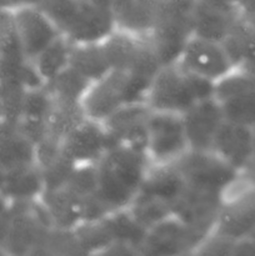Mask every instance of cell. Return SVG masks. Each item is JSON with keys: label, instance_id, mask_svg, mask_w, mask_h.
Wrapping results in <instances>:
<instances>
[{"label": "cell", "instance_id": "obj_28", "mask_svg": "<svg viewBox=\"0 0 255 256\" xmlns=\"http://www.w3.org/2000/svg\"><path fill=\"white\" fill-rule=\"evenodd\" d=\"M70 50L72 42L60 35L32 60L44 84L70 66Z\"/></svg>", "mask_w": 255, "mask_h": 256}, {"label": "cell", "instance_id": "obj_22", "mask_svg": "<svg viewBox=\"0 0 255 256\" xmlns=\"http://www.w3.org/2000/svg\"><path fill=\"white\" fill-rule=\"evenodd\" d=\"M36 164L35 144L18 122H0V170L5 174Z\"/></svg>", "mask_w": 255, "mask_h": 256}, {"label": "cell", "instance_id": "obj_31", "mask_svg": "<svg viewBox=\"0 0 255 256\" xmlns=\"http://www.w3.org/2000/svg\"><path fill=\"white\" fill-rule=\"evenodd\" d=\"M52 109L48 118L46 136L60 142L86 116L82 104L56 102L52 98Z\"/></svg>", "mask_w": 255, "mask_h": 256}, {"label": "cell", "instance_id": "obj_9", "mask_svg": "<svg viewBox=\"0 0 255 256\" xmlns=\"http://www.w3.org/2000/svg\"><path fill=\"white\" fill-rule=\"evenodd\" d=\"M255 228V185L242 174L224 196L212 232L238 242L250 236Z\"/></svg>", "mask_w": 255, "mask_h": 256}, {"label": "cell", "instance_id": "obj_10", "mask_svg": "<svg viewBox=\"0 0 255 256\" xmlns=\"http://www.w3.org/2000/svg\"><path fill=\"white\" fill-rule=\"evenodd\" d=\"M214 99L225 122L252 126L255 124V82L242 69H234L214 84Z\"/></svg>", "mask_w": 255, "mask_h": 256}, {"label": "cell", "instance_id": "obj_16", "mask_svg": "<svg viewBox=\"0 0 255 256\" xmlns=\"http://www.w3.org/2000/svg\"><path fill=\"white\" fill-rule=\"evenodd\" d=\"M242 18L234 0H192V32L199 36L222 42L238 19Z\"/></svg>", "mask_w": 255, "mask_h": 256}, {"label": "cell", "instance_id": "obj_26", "mask_svg": "<svg viewBox=\"0 0 255 256\" xmlns=\"http://www.w3.org/2000/svg\"><path fill=\"white\" fill-rule=\"evenodd\" d=\"M70 68L92 82L112 72L102 42L72 44Z\"/></svg>", "mask_w": 255, "mask_h": 256}, {"label": "cell", "instance_id": "obj_18", "mask_svg": "<svg viewBox=\"0 0 255 256\" xmlns=\"http://www.w3.org/2000/svg\"><path fill=\"white\" fill-rule=\"evenodd\" d=\"M182 116L190 150L212 152L215 136L224 122L222 109L214 96L196 102Z\"/></svg>", "mask_w": 255, "mask_h": 256}, {"label": "cell", "instance_id": "obj_33", "mask_svg": "<svg viewBox=\"0 0 255 256\" xmlns=\"http://www.w3.org/2000/svg\"><path fill=\"white\" fill-rule=\"evenodd\" d=\"M65 186L72 189V192L79 194L84 199L95 195L98 186L96 165L75 168Z\"/></svg>", "mask_w": 255, "mask_h": 256}, {"label": "cell", "instance_id": "obj_19", "mask_svg": "<svg viewBox=\"0 0 255 256\" xmlns=\"http://www.w3.org/2000/svg\"><path fill=\"white\" fill-rule=\"evenodd\" d=\"M222 202L224 199L218 195L186 189L172 205V212L184 224L206 238L214 230Z\"/></svg>", "mask_w": 255, "mask_h": 256}, {"label": "cell", "instance_id": "obj_24", "mask_svg": "<svg viewBox=\"0 0 255 256\" xmlns=\"http://www.w3.org/2000/svg\"><path fill=\"white\" fill-rule=\"evenodd\" d=\"M52 96L45 86L28 90L18 124L36 145L46 136V125L52 109Z\"/></svg>", "mask_w": 255, "mask_h": 256}, {"label": "cell", "instance_id": "obj_32", "mask_svg": "<svg viewBox=\"0 0 255 256\" xmlns=\"http://www.w3.org/2000/svg\"><path fill=\"white\" fill-rule=\"evenodd\" d=\"M128 210L145 230H149L158 222L172 215L170 205L150 199V198L139 196V195L130 204Z\"/></svg>", "mask_w": 255, "mask_h": 256}, {"label": "cell", "instance_id": "obj_37", "mask_svg": "<svg viewBox=\"0 0 255 256\" xmlns=\"http://www.w3.org/2000/svg\"><path fill=\"white\" fill-rule=\"evenodd\" d=\"M5 119V112H4V106H2V99H0V122Z\"/></svg>", "mask_w": 255, "mask_h": 256}, {"label": "cell", "instance_id": "obj_38", "mask_svg": "<svg viewBox=\"0 0 255 256\" xmlns=\"http://www.w3.org/2000/svg\"><path fill=\"white\" fill-rule=\"evenodd\" d=\"M250 239H252V242H255V228H254V230H252V234H250Z\"/></svg>", "mask_w": 255, "mask_h": 256}, {"label": "cell", "instance_id": "obj_13", "mask_svg": "<svg viewBox=\"0 0 255 256\" xmlns=\"http://www.w3.org/2000/svg\"><path fill=\"white\" fill-rule=\"evenodd\" d=\"M112 146L102 122L89 118H85L60 142L62 155L74 168L96 165Z\"/></svg>", "mask_w": 255, "mask_h": 256}, {"label": "cell", "instance_id": "obj_5", "mask_svg": "<svg viewBox=\"0 0 255 256\" xmlns=\"http://www.w3.org/2000/svg\"><path fill=\"white\" fill-rule=\"evenodd\" d=\"M175 166L182 174L186 189L218 195L222 199L242 174L212 152L189 150Z\"/></svg>", "mask_w": 255, "mask_h": 256}, {"label": "cell", "instance_id": "obj_6", "mask_svg": "<svg viewBox=\"0 0 255 256\" xmlns=\"http://www.w3.org/2000/svg\"><path fill=\"white\" fill-rule=\"evenodd\" d=\"M52 229L39 200L12 202V215L0 250L2 254H39Z\"/></svg>", "mask_w": 255, "mask_h": 256}, {"label": "cell", "instance_id": "obj_11", "mask_svg": "<svg viewBox=\"0 0 255 256\" xmlns=\"http://www.w3.org/2000/svg\"><path fill=\"white\" fill-rule=\"evenodd\" d=\"M176 62L189 74L212 84L236 69L222 42L195 34L188 40Z\"/></svg>", "mask_w": 255, "mask_h": 256}, {"label": "cell", "instance_id": "obj_2", "mask_svg": "<svg viewBox=\"0 0 255 256\" xmlns=\"http://www.w3.org/2000/svg\"><path fill=\"white\" fill-rule=\"evenodd\" d=\"M39 6L72 44L102 42L115 30L110 10L90 0H42Z\"/></svg>", "mask_w": 255, "mask_h": 256}, {"label": "cell", "instance_id": "obj_1", "mask_svg": "<svg viewBox=\"0 0 255 256\" xmlns=\"http://www.w3.org/2000/svg\"><path fill=\"white\" fill-rule=\"evenodd\" d=\"M149 169L145 152L112 145L96 164L95 196L110 212L128 209L139 194Z\"/></svg>", "mask_w": 255, "mask_h": 256}, {"label": "cell", "instance_id": "obj_21", "mask_svg": "<svg viewBox=\"0 0 255 256\" xmlns=\"http://www.w3.org/2000/svg\"><path fill=\"white\" fill-rule=\"evenodd\" d=\"M52 229L72 232L85 220V199L68 186L46 190L39 199Z\"/></svg>", "mask_w": 255, "mask_h": 256}, {"label": "cell", "instance_id": "obj_7", "mask_svg": "<svg viewBox=\"0 0 255 256\" xmlns=\"http://www.w3.org/2000/svg\"><path fill=\"white\" fill-rule=\"evenodd\" d=\"M192 0H164L149 39L162 65L178 62L192 32Z\"/></svg>", "mask_w": 255, "mask_h": 256}, {"label": "cell", "instance_id": "obj_29", "mask_svg": "<svg viewBox=\"0 0 255 256\" xmlns=\"http://www.w3.org/2000/svg\"><path fill=\"white\" fill-rule=\"evenodd\" d=\"M104 219L84 222L72 230L79 254H108L110 248L114 245V240Z\"/></svg>", "mask_w": 255, "mask_h": 256}, {"label": "cell", "instance_id": "obj_39", "mask_svg": "<svg viewBox=\"0 0 255 256\" xmlns=\"http://www.w3.org/2000/svg\"><path fill=\"white\" fill-rule=\"evenodd\" d=\"M246 20L250 22V24L252 25V26L255 28V18H252V19H246Z\"/></svg>", "mask_w": 255, "mask_h": 256}, {"label": "cell", "instance_id": "obj_20", "mask_svg": "<svg viewBox=\"0 0 255 256\" xmlns=\"http://www.w3.org/2000/svg\"><path fill=\"white\" fill-rule=\"evenodd\" d=\"M212 152L239 172H244L255 156L252 126L225 122L220 126Z\"/></svg>", "mask_w": 255, "mask_h": 256}, {"label": "cell", "instance_id": "obj_40", "mask_svg": "<svg viewBox=\"0 0 255 256\" xmlns=\"http://www.w3.org/2000/svg\"><path fill=\"white\" fill-rule=\"evenodd\" d=\"M252 134H254V140H255V124L252 125Z\"/></svg>", "mask_w": 255, "mask_h": 256}, {"label": "cell", "instance_id": "obj_35", "mask_svg": "<svg viewBox=\"0 0 255 256\" xmlns=\"http://www.w3.org/2000/svg\"><path fill=\"white\" fill-rule=\"evenodd\" d=\"M242 174L248 178V180H249L252 185H255V156L252 158V162H250L249 166L246 168V170H245Z\"/></svg>", "mask_w": 255, "mask_h": 256}, {"label": "cell", "instance_id": "obj_15", "mask_svg": "<svg viewBox=\"0 0 255 256\" xmlns=\"http://www.w3.org/2000/svg\"><path fill=\"white\" fill-rule=\"evenodd\" d=\"M149 115V106L145 102H136L120 108L102 124L112 145L145 152Z\"/></svg>", "mask_w": 255, "mask_h": 256}, {"label": "cell", "instance_id": "obj_14", "mask_svg": "<svg viewBox=\"0 0 255 256\" xmlns=\"http://www.w3.org/2000/svg\"><path fill=\"white\" fill-rule=\"evenodd\" d=\"M204 240L205 238L194 229L170 215L148 230L142 245V255L195 254Z\"/></svg>", "mask_w": 255, "mask_h": 256}, {"label": "cell", "instance_id": "obj_4", "mask_svg": "<svg viewBox=\"0 0 255 256\" xmlns=\"http://www.w3.org/2000/svg\"><path fill=\"white\" fill-rule=\"evenodd\" d=\"M149 86L150 84L126 72L112 70L92 82L88 89L82 102L85 116L95 122H105L125 105L145 102Z\"/></svg>", "mask_w": 255, "mask_h": 256}, {"label": "cell", "instance_id": "obj_36", "mask_svg": "<svg viewBox=\"0 0 255 256\" xmlns=\"http://www.w3.org/2000/svg\"><path fill=\"white\" fill-rule=\"evenodd\" d=\"M242 70H245V72H246L248 74H249L250 76L252 78V80H254V82H255V62H254V64L249 65V66L244 68V69H242Z\"/></svg>", "mask_w": 255, "mask_h": 256}, {"label": "cell", "instance_id": "obj_23", "mask_svg": "<svg viewBox=\"0 0 255 256\" xmlns=\"http://www.w3.org/2000/svg\"><path fill=\"white\" fill-rule=\"evenodd\" d=\"M185 190L186 185L175 164L165 166L150 165L149 172L138 195L158 200L172 208Z\"/></svg>", "mask_w": 255, "mask_h": 256}, {"label": "cell", "instance_id": "obj_8", "mask_svg": "<svg viewBox=\"0 0 255 256\" xmlns=\"http://www.w3.org/2000/svg\"><path fill=\"white\" fill-rule=\"evenodd\" d=\"M189 150L182 115L150 110L145 142V154L150 165H174Z\"/></svg>", "mask_w": 255, "mask_h": 256}, {"label": "cell", "instance_id": "obj_12", "mask_svg": "<svg viewBox=\"0 0 255 256\" xmlns=\"http://www.w3.org/2000/svg\"><path fill=\"white\" fill-rule=\"evenodd\" d=\"M12 15L19 46L30 62L62 35L39 5H14Z\"/></svg>", "mask_w": 255, "mask_h": 256}, {"label": "cell", "instance_id": "obj_25", "mask_svg": "<svg viewBox=\"0 0 255 256\" xmlns=\"http://www.w3.org/2000/svg\"><path fill=\"white\" fill-rule=\"evenodd\" d=\"M2 194L12 202H36L44 192V180L36 164L5 174Z\"/></svg>", "mask_w": 255, "mask_h": 256}, {"label": "cell", "instance_id": "obj_3", "mask_svg": "<svg viewBox=\"0 0 255 256\" xmlns=\"http://www.w3.org/2000/svg\"><path fill=\"white\" fill-rule=\"evenodd\" d=\"M214 84L185 72L178 62L162 65L152 80L146 105L152 112L182 115L202 100L212 98Z\"/></svg>", "mask_w": 255, "mask_h": 256}, {"label": "cell", "instance_id": "obj_30", "mask_svg": "<svg viewBox=\"0 0 255 256\" xmlns=\"http://www.w3.org/2000/svg\"><path fill=\"white\" fill-rule=\"evenodd\" d=\"M92 82L75 72L72 68H68L58 76L45 84V89L50 96L56 102L82 104Z\"/></svg>", "mask_w": 255, "mask_h": 256}, {"label": "cell", "instance_id": "obj_34", "mask_svg": "<svg viewBox=\"0 0 255 256\" xmlns=\"http://www.w3.org/2000/svg\"><path fill=\"white\" fill-rule=\"evenodd\" d=\"M238 12L244 19L255 18V0H234Z\"/></svg>", "mask_w": 255, "mask_h": 256}, {"label": "cell", "instance_id": "obj_17", "mask_svg": "<svg viewBox=\"0 0 255 256\" xmlns=\"http://www.w3.org/2000/svg\"><path fill=\"white\" fill-rule=\"evenodd\" d=\"M164 0H112L110 14L118 32L149 38L162 12Z\"/></svg>", "mask_w": 255, "mask_h": 256}, {"label": "cell", "instance_id": "obj_27", "mask_svg": "<svg viewBox=\"0 0 255 256\" xmlns=\"http://www.w3.org/2000/svg\"><path fill=\"white\" fill-rule=\"evenodd\" d=\"M222 44L236 69L255 62V28L244 18L238 19Z\"/></svg>", "mask_w": 255, "mask_h": 256}]
</instances>
